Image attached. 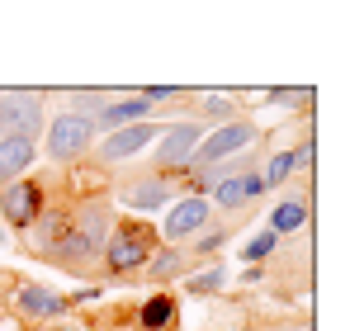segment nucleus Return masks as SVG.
<instances>
[{
  "instance_id": "f3484780",
  "label": "nucleus",
  "mask_w": 350,
  "mask_h": 331,
  "mask_svg": "<svg viewBox=\"0 0 350 331\" xmlns=\"http://www.w3.org/2000/svg\"><path fill=\"white\" fill-rule=\"evenodd\" d=\"M270 251H275V232H260V237H251V241H246L241 261H265Z\"/></svg>"
},
{
  "instance_id": "7ed1b4c3",
  "label": "nucleus",
  "mask_w": 350,
  "mask_h": 331,
  "mask_svg": "<svg viewBox=\"0 0 350 331\" xmlns=\"http://www.w3.org/2000/svg\"><path fill=\"white\" fill-rule=\"evenodd\" d=\"M246 142H256V123H223L218 133H208L204 137V147H194V166H213L223 161V157H237Z\"/></svg>"
},
{
  "instance_id": "39448f33",
  "label": "nucleus",
  "mask_w": 350,
  "mask_h": 331,
  "mask_svg": "<svg viewBox=\"0 0 350 331\" xmlns=\"http://www.w3.org/2000/svg\"><path fill=\"white\" fill-rule=\"evenodd\" d=\"M0 213L10 222H19V227H29V222L38 218V185H5Z\"/></svg>"
},
{
  "instance_id": "20e7f679",
  "label": "nucleus",
  "mask_w": 350,
  "mask_h": 331,
  "mask_svg": "<svg viewBox=\"0 0 350 331\" xmlns=\"http://www.w3.org/2000/svg\"><path fill=\"white\" fill-rule=\"evenodd\" d=\"M152 142H157V128H152V123H133V128L105 133L100 157H105V161H123V157H133V152H142V147H152Z\"/></svg>"
},
{
  "instance_id": "aec40b11",
  "label": "nucleus",
  "mask_w": 350,
  "mask_h": 331,
  "mask_svg": "<svg viewBox=\"0 0 350 331\" xmlns=\"http://www.w3.org/2000/svg\"><path fill=\"white\" fill-rule=\"evenodd\" d=\"M194 293H213V289H223V270H208V275H199L194 284H189Z\"/></svg>"
},
{
  "instance_id": "ddd939ff",
  "label": "nucleus",
  "mask_w": 350,
  "mask_h": 331,
  "mask_svg": "<svg viewBox=\"0 0 350 331\" xmlns=\"http://www.w3.org/2000/svg\"><path fill=\"white\" fill-rule=\"evenodd\" d=\"M166 194H171V189H166V180H157V175H152V180H133L128 204L147 213V209H161V204H166Z\"/></svg>"
},
{
  "instance_id": "9b49d317",
  "label": "nucleus",
  "mask_w": 350,
  "mask_h": 331,
  "mask_svg": "<svg viewBox=\"0 0 350 331\" xmlns=\"http://www.w3.org/2000/svg\"><path fill=\"white\" fill-rule=\"evenodd\" d=\"M105 261H109L114 270H137V265L147 261V237H133V232L114 237L109 251H105Z\"/></svg>"
},
{
  "instance_id": "4be33fe9",
  "label": "nucleus",
  "mask_w": 350,
  "mask_h": 331,
  "mask_svg": "<svg viewBox=\"0 0 350 331\" xmlns=\"http://www.w3.org/2000/svg\"><path fill=\"white\" fill-rule=\"evenodd\" d=\"M48 331H66V327H48Z\"/></svg>"
},
{
  "instance_id": "6e6552de",
  "label": "nucleus",
  "mask_w": 350,
  "mask_h": 331,
  "mask_svg": "<svg viewBox=\"0 0 350 331\" xmlns=\"http://www.w3.org/2000/svg\"><path fill=\"white\" fill-rule=\"evenodd\" d=\"M194 147H199V128H194V123H180V128H171V133L161 137L157 161H161V166H180V161L194 157Z\"/></svg>"
},
{
  "instance_id": "a211bd4d",
  "label": "nucleus",
  "mask_w": 350,
  "mask_h": 331,
  "mask_svg": "<svg viewBox=\"0 0 350 331\" xmlns=\"http://www.w3.org/2000/svg\"><path fill=\"white\" fill-rule=\"evenodd\" d=\"M166 317H171V298H152V303L142 308V322H147V327H161Z\"/></svg>"
},
{
  "instance_id": "0eeeda50",
  "label": "nucleus",
  "mask_w": 350,
  "mask_h": 331,
  "mask_svg": "<svg viewBox=\"0 0 350 331\" xmlns=\"http://www.w3.org/2000/svg\"><path fill=\"white\" fill-rule=\"evenodd\" d=\"M38 157V147L29 137H0V185H10L14 175H24Z\"/></svg>"
},
{
  "instance_id": "f03ea898",
  "label": "nucleus",
  "mask_w": 350,
  "mask_h": 331,
  "mask_svg": "<svg viewBox=\"0 0 350 331\" xmlns=\"http://www.w3.org/2000/svg\"><path fill=\"white\" fill-rule=\"evenodd\" d=\"M90 137H95V123L85 118V114H62L57 123L48 128V157H76V152H85L90 147Z\"/></svg>"
},
{
  "instance_id": "dca6fc26",
  "label": "nucleus",
  "mask_w": 350,
  "mask_h": 331,
  "mask_svg": "<svg viewBox=\"0 0 350 331\" xmlns=\"http://www.w3.org/2000/svg\"><path fill=\"white\" fill-rule=\"evenodd\" d=\"M303 222H308V209L293 204V199H289V204H280V209L270 213V227H275V232H298Z\"/></svg>"
},
{
  "instance_id": "4468645a",
  "label": "nucleus",
  "mask_w": 350,
  "mask_h": 331,
  "mask_svg": "<svg viewBox=\"0 0 350 331\" xmlns=\"http://www.w3.org/2000/svg\"><path fill=\"white\" fill-rule=\"evenodd\" d=\"M303 161H312V147H303V152H280V157L270 161V170L260 175V180H265V189H270V185H284V180H289V170H293V166H303Z\"/></svg>"
},
{
  "instance_id": "f8f14e48",
  "label": "nucleus",
  "mask_w": 350,
  "mask_h": 331,
  "mask_svg": "<svg viewBox=\"0 0 350 331\" xmlns=\"http://www.w3.org/2000/svg\"><path fill=\"white\" fill-rule=\"evenodd\" d=\"M62 308H66V303H62L57 293H48V289H38V284H24V289H19V313H24V317H57Z\"/></svg>"
},
{
  "instance_id": "412c9836",
  "label": "nucleus",
  "mask_w": 350,
  "mask_h": 331,
  "mask_svg": "<svg viewBox=\"0 0 350 331\" xmlns=\"http://www.w3.org/2000/svg\"><path fill=\"white\" fill-rule=\"evenodd\" d=\"M208 114H218V118H228L232 114V100H218V95H208V105H204Z\"/></svg>"
},
{
  "instance_id": "9d476101",
  "label": "nucleus",
  "mask_w": 350,
  "mask_h": 331,
  "mask_svg": "<svg viewBox=\"0 0 350 331\" xmlns=\"http://www.w3.org/2000/svg\"><path fill=\"white\" fill-rule=\"evenodd\" d=\"M147 114H152V105L137 95V100H118V105H109V109H100V128L105 133H118V128H133V123H147Z\"/></svg>"
},
{
  "instance_id": "2eb2a0df",
  "label": "nucleus",
  "mask_w": 350,
  "mask_h": 331,
  "mask_svg": "<svg viewBox=\"0 0 350 331\" xmlns=\"http://www.w3.org/2000/svg\"><path fill=\"white\" fill-rule=\"evenodd\" d=\"M53 251H57L62 261H85V256H95V246H90L76 227H66V232H62L57 241H53Z\"/></svg>"
},
{
  "instance_id": "f257e3e1",
  "label": "nucleus",
  "mask_w": 350,
  "mask_h": 331,
  "mask_svg": "<svg viewBox=\"0 0 350 331\" xmlns=\"http://www.w3.org/2000/svg\"><path fill=\"white\" fill-rule=\"evenodd\" d=\"M38 123H43V100L38 95H29V90L0 95V137H29L33 142Z\"/></svg>"
},
{
  "instance_id": "6ab92c4d",
  "label": "nucleus",
  "mask_w": 350,
  "mask_h": 331,
  "mask_svg": "<svg viewBox=\"0 0 350 331\" xmlns=\"http://www.w3.org/2000/svg\"><path fill=\"white\" fill-rule=\"evenodd\" d=\"M175 270H180V256H175V251H161V256H157V265H152V275H157V279L175 275Z\"/></svg>"
},
{
  "instance_id": "423d86ee",
  "label": "nucleus",
  "mask_w": 350,
  "mask_h": 331,
  "mask_svg": "<svg viewBox=\"0 0 350 331\" xmlns=\"http://www.w3.org/2000/svg\"><path fill=\"white\" fill-rule=\"evenodd\" d=\"M204 222H208V204H204V199H185V204H175L171 213H166V227H161V232H166L171 241H180V237H194Z\"/></svg>"
},
{
  "instance_id": "1a4fd4ad",
  "label": "nucleus",
  "mask_w": 350,
  "mask_h": 331,
  "mask_svg": "<svg viewBox=\"0 0 350 331\" xmlns=\"http://www.w3.org/2000/svg\"><path fill=\"white\" fill-rule=\"evenodd\" d=\"M213 194H218V209H237L246 199H260L265 194V180L260 175H232V180H218Z\"/></svg>"
}]
</instances>
